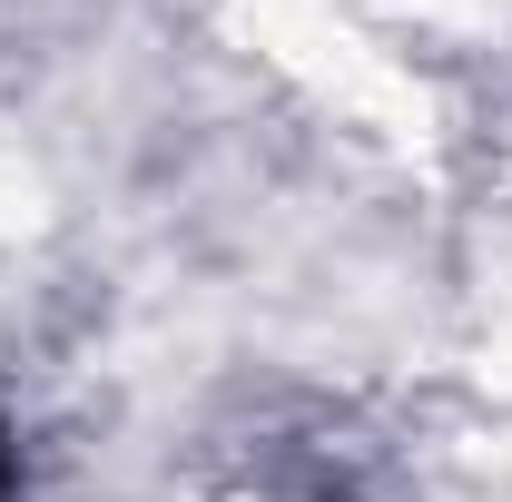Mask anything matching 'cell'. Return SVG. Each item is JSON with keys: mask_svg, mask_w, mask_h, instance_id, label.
Listing matches in <instances>:
<instances>
[{"mask_svg": "<svg viewBox=\"0 0 512 502\" xmlns=\"http://www.w3.org/2000/svg\"><path fill=\"white\" fill-rule=\"evenodd\" d=\"M20 493V453H10V434H0V502Z\"/></svg>", "mask_w": 512, "mask_h": 502, "instance_id": "1", "label": "cell"}]
</instances>
